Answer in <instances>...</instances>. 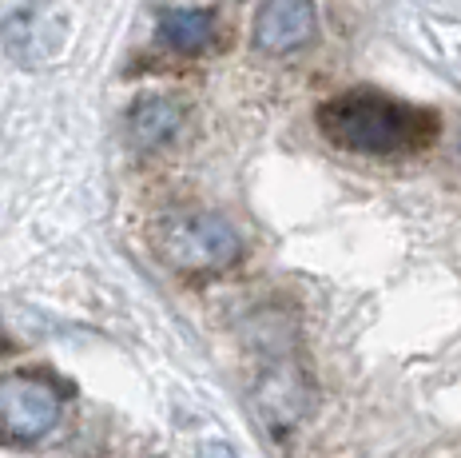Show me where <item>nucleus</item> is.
Segmentation results:
<instances>
[{"label": "nucleus", "mask_w": 461, "mask_h": 458, "mask_svg": "<svg viewBox=\"0 0 461 458\" xmlns=\"http://www.w3.org/2000/svg\"><path fill=\"white\" fill-rule=\"evenodd\" d=\"M319 128L330 144L362 156L414 151L438 132V120L421 108L390 100L382 92H342L319 108Z\"/></svg>", "instance_id": "1"}, {"label": "nucleus", "mask_w": 461, "mask_h": 458, "mask_svg": "<svg viewBox=\"0 0 461 458\" xmlns=\"http://www.w3.org/2000/svg\"><path fill=\"white\" fill-rule=\"evenodd\" d=\"M60 423V395L48 379L8 375L0 379V443L28 446Z\"/></svg>", "instance_id": "3"}, {"label": "nucleus", "mask_w": 461, "mask_h": 458, "mask_svg": "<svg viewBox=\"0 0 461 458\" xmlns=\"http://www.w3.org/2000/svg\"><path fill=\"white\" fill-rule=\"evenodd\" d=\"M203 458H235V454H230V446L219 443V446H203Z\"/></svg>", "instance_id": "8"}, {"label": "nucleus", "mask_w": 461, "mask_h": 458, "mask_svg": "<svg viewBox=\"0 0 461 458\" xmlns=\"http://www.w3.org/2000/svg\"><path fill=\"white\" fill-rule=\"evenodd\" d=\"M151 247L167 267L184 275L227 271L243 255L239 232L215 212H171L151 227Z\"/></svg>", "instance_id": "2"}, {"label": "nucleus", "mask_w": 461, "mask_h": 458, "mask_svg": "<svg viewBox=\"0 0 461 458\" xmlns=\"http://www.w3.org/2000/svg\"><path fill=\"white\" fill-rule=\"evenodd\" d=\"M314 28H319V16H314L311 0H267L255 13L251 36L258 52L283 56V52L303 49L314 36Z\"/></svg>", "instance_id": "4"}, {"label": "nucleus", "mask_w": 461, "mask_h": 458, "mask_svg": "<svg viewBox=\"0 0 461 458\" xmlns=\"http://www.w3.org/2000/svg\"><path fill=\"white\" fill-rule=\"evenodd\" d=\"M156 24H159V41L184 56L211 49L219 32L215 13H207V8H159Z\"/></svg>", "instance_id": "7"}, {"label": "nucleus", "mask_w": 461, "mask_h": 458, "mask_svg": "<svg viewBox=\"0 0 461 458\" xmlns=\"http://www.w3.org/2000/svg\"><path fill=\"white\" fill-rule=\"evenodd\" d=\"M179 128H184V108L171 96H140L128 112V136L143 151L163 148L167 140H176Z\"/></svg>", "instance_id": "6"}, {"label": "nucleus", "mask_w": 461, "mask_h": 458, "mask_svg": "<svg viewBox=\"0 0 461 458\" xmlns=\"http://www.w3.org/2000/svg\"><path fill=\"white\" fill-rule=\"evenodd\" d=\"M255 403H258L263 423L275 431V438L286 435L291 426H299L303 415H306V379H303V371L286 359L275 362V367L258 379Z\"/></svg>", "instance_id": "5"}]
</instances>
